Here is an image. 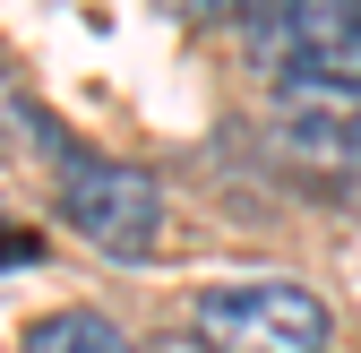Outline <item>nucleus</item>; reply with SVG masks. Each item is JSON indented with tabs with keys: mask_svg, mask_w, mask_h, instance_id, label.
<instances>
[{
	"mask_svg": "<svg viewBox=\"0 0 361 353\" xmlns=\"http://www.w3.org/2000/svg\"><path fill=\"white\" fill-rule=\"evenodd\" d=\"M35 258H43V241H35V233H18L9 215H0V268H35Z\"/></svg>",
	"mask_w": 361,
	"mask_h": 353,
	"instance_id": "5",
	"label": "nucleus"
},
{
	"mask_svg": "<svg viewBox=\"0 0 361 353\" xmlns=\"http://www.w3.org/2000/svg\"><path fill=\"white\" fill-rule=\"evenodd\" d=\"M190 9H233V0H190Z\"/></svg>",
	"mask_w": 361,
	"mask_h": 353,
	"instance_id": "6",
	"label": "nucleus"
},
{
	"mask_svg": "<svg viewBox=\"0 0 361 353\" xmlns=\"http://www.w3.org/2000/svg\"><path fill=\"white\" fill-rule=\"evenodd\" d=\"M18 353H129V345H121V328L95 319V311H52V319H35V328H26Z\"/></svg>",
	"mask_w": 361,
	"mask_h": 353,
	"instance_id": "4",
	"label": "nucleus"
},
{
	"mask_svg": "<svg viewBox=\"0 0 361 353\" xmlns=\"http://www.w3.org/2000/svg\"><path fill=\"white\" fill-rule=\"evenodd\" d=\"M250 52L284 86H361V0H267L250 18Z\"/></svg>",
	"mask_w": 361,
	"mask_h": 353,
	"instance_id": "3",
	"label": "nucleus"
},
{
	"mask_svg": "<svg viewBox=\"0 0 361 353\" xmlns=\"http://www.w3.org/2000/svg\"><path fill=\"white\" fill-rule=\"evenodd\" d=\"M52 198H61V225L78 241H95L104 258H121V268H138V258H155L164 241V181L138 164H112V155H69L52 172Z\"/></svg>",
	"mask_w": 361,
	"mask_h": 353,
	"instance_id": "2",
	"label": "nucleus"
},
{
	"mask_svg": "<svg viewBox=\"0 0 361 353\" xmlns=\"http://www.w3.org/2000/svg\"><path fill=\"white\" fill-rule=\"evenodd\" d=\"M190 336L207 353H327L336 345V311L310 285L241 276V285H207L190 301Z\"/></svg>",
	"mask_w": 361,
	"mask_h": 353,
	"instance_id": "1",
	"label": "nucleus"
}]
</instances>
